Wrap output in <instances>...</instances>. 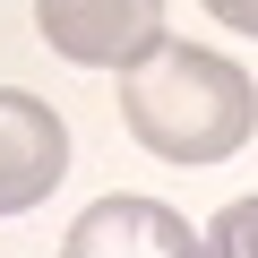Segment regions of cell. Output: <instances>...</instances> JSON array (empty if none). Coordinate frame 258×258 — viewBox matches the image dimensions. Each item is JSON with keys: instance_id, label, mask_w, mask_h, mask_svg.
<instances>
[{"instance_id": "cell-1", "label": "cell", "mask_w": 258, "mask_h": 258, "mask_svg": "<svg viewBox=\"0 0 258 258\" xmlns=\"http://www.w3.org/2000/svg\"><path fill=\"white\" fill-rule=\"evenodd\" d=\"M120 120L164 164H224L258 129V95H249L241 60L198 52V43H164L155 60H138L120 78Z\"/></svg>"}, {"instance_id": "cell-2", "label": "cell", "mask_w": 258, "mask_h": 258, "mask_svg": "<svg viewBox=\"0 0 258 258\" xmlns=\"http://www.w3.org/2000/svg\"><path fill=\"white\" fill-rule=\"evenodd\" d=\"M35 26H43L52 52H69L86 69H120V78L172 43L164 35V9H147V0H43Z\"/></svg>"}, {"instance_id": "cell-3", "label": "cell", "mask_w": 258, "mask_h": 258, "mask_svg": "<svg viewBox=\"0 0 258 258\" xmlns=\"http://www.w3.org/2000/svg\"><path fill=\"white\" fill-rule=\"evenodd\" d=\"M69 172V129L43 95L26 86H0V215H26L60 189Z\"/></svg>"}, {"instance_id": "cell-4", "label": "cell", "mask_w": 258, "mask_h": 258, "mask_svg": "<svg viewBox=\"0 0 258 258\" xmlns=\"http://www.w3.org/2000/svg\"><path fill=\"white\" fill-rule=\"evenodd\" d=\"M60 258H207V241L189 232V215H172L164 198H95Z\"/></svg>"}, {"instance_id": "cell-5", "label": "cell", "mask_w": 258, "mask_h": 258, "mask_svg": "<svg viewBox=\"0 0 258 258\" xmlns=\"http://www.w3.org/2000/svg\"><path fill=\"white\" fill-rule=\"evenodd\" d=\"M198 241H207V258H258V198H232Z\"/></svg>"}, {"instance_id": "cell-6", "label": "cell", "mask_w": 258, "mask_h": 258, "mask_svg": "<svg viewBox=\"0 0 258 258\" xmlns=\"http://www.w3.org/2000/svg\"><path fill=\"white\" fill-rule=\"evenodd\" d=\"M215 18H224V26H249V35H258V0H224Z\"/></svg>"}]
</instances>
